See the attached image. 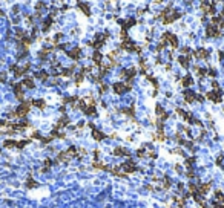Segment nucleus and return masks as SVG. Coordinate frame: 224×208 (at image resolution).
<instances>
[{
	"instance_id": "obj_19",
	"label": "nucleus",
	"mask_w": 224,
	"mask_h": 208,
	"mask_svg": "<svg viewBox=\"0 0 224 208\" xmlns=\"http://www.w3.org/2000/svg\"><path fill=\"white\" fill-rule=\"evenodd\" d=\"M52 23H54V20H52V17L49 15L48 19L43 22V28H42V31H43V32H49V29L52 28Z\"/></svg>"
},
{
	"instance_id": "obj_22",
	"label": "nucleus",
	"mask_w": 224,
	"mask_h": 208,
	"mask_svg": "<svg viewBox=\"0 0 224 208\" xmlns=\"http://www.w3.org/2000/svg\"><path fill=\"white\" fill-rule=\"evenodd\" d=\"M49 77V74L46 70H39V72H35V78H39L40 81H46Z\"/></svg>"
},
{
	"instance_id": "obj_25",
	"label": "nucleus",
	"mask_w": 224,
	"mask_h": 208,
	"mask_svg": "<svg viewBox=\"0 0 224 208\" xmlns=\"http://www.w3.org/2000/svg\"><path fill=\"white\" fill-rule=\"evenodd\" d=\"M61 40H63V34H61V32H58V34H55V35H54V44H57V43H60Z\"/></svg>"
},
{
	"instance_id": "obj_8",
	"label": "nucleus",
	"mask_w": 224,
	"mask_h": 208,
	"mask_svg": "<svg viewBox=\"0 0 224 208\" xmlns=\"http://www.w3.org/2000/svg\"><path fill=\"white\" fill-rule=\"evenodd\" d=\"M183 96H184V101L189 103V104L196 101V93L193 92V90H190V89H186L183 92Z\"/></svg>"
},
{
	"instance_id": "obj_5",
	"label": "nucleus",
	"mask_w": 224,
	"mask_h": 208,
	"mask_svg": "<svg viewBox=\"0 0 224 208\" xmlns=\"http://www.w3.org/2000/svg\"><path fill=\"white\" fill-rule=\"evenodd\" d=\"M206 35L210 37V38H217V37H220V35H221V29L218 28V26H215V25L210 23L207 28H206Z\"/></svg>"
},
{
	"instance_id": "obj_20",
	"label": "nucleus",
	"mask_w": 224,
	"mask_h": 208,
	"mask_svg": "<svg viewBox=\"0 0 224 208\" xmlns=\"http://www.w3.org/2000/svg\"><path fill=\"white\" fill-rule=\"evenodd\" d=\"M26 188H29V190H32V188H35V187H39V182H37V180H35L34 178H28V179H26Z\"/></svg>"
},
{
	"instance_id": "obj_10",
	"label": "nucleus",
	"mask_w": 224,
	"mask_h": 208,
	"mask_svg": "<svg viewBox=\"0 0 224 208\" xmlns=\"http://www.w3.org/2000/svg\"><path fill=\"white\" fill-rule=\"evenodd\" d=\"M89 127H92V138H94L95 141H103V139L106 138V133L101 132V130H98V129H95L92 124H89Z\"/></svg>"
},
{
	"instance_id": "obj_1",
	"label": "nucleus",
	"mask_w": 224,
	"mask_h": 208,
	"mask_svg": "<svg viewBox=\"0 0 224 208\" xmlns=\"http://www.w3.org/2000/svg\"><path fill=\"white\" fill-rule=\"evenodd\" d=\"M161 41L166 43V44H169V46L174 48V49H177L178 44H180V41H178V37H177L175 34H172V32H164L163 35H161Z\"/></svg>"
},
{
	"instance_id": "obj_26",
	"label": "nucleus",
	"mask_w": 224,
	"mask_h": 208,
	"mask_svg": "<svg viewBox=\"0 0 224 208\" xmlns=\"http://www.w3.org/2000/svg\"><path fill=\"white\" fill-rule=\"evenodd\" d=\"M43 8H46V5H45L43 2H40V3L35 5V9H37V11H39V9H43Z\"/></svg>"
},
{
	"instance_id": "obj_21",
	"label": "nucleus",
	"mask_w": 224,
	"mask_h": 208,
	"mask_svg": "<svg viewBox=\"0 0 224 208\" xmlns=\"http://www.w3.org/2000/svg\"><path fill=\"white\" fill-rule=\"evenodd\" d=\"M3 147L5 149H17V141L15 139H5Z\"/></svg>"
},
{
	"instance_id": "obj_24",
	"label": "nucleus",
	"mask_w": 224,
	"mask_h": 208,
	"mask_svg": "<svg viewBox=\"0 0 224 208\" xmlns=\"http://www.w3.org/2000/svg\"><path fill=\"white\" fill-rule=\"evenodd\" d=\"M195 74L198 75L200 78H203V77L207 75V69L206 67H195Z\"/></svg>"
},
{
	"instance_id": "obj_13",
	"label": "nucleus",
	"mask_w": 224,
	"mask_h": 208,
	"mask_svg": "<svg viewBox=\"0 0 224 208\" xmlns=\"http://www.w3.org/2000/svg\"><path fill=\"white\" fill-rule=\"evenodd\" d=\"M177 61L180 63V66L183 69H187V67L190 66V55H180Z\"/></svg>"
},
{
	"instance_id": "obj_27",
	"label": "nucleus",
	"mask_w": 224,
	"mask_h": 208,
	"mask_svg": "<svg viewBox=\"0 0 224 208\" xmlns=\"http://www.w3.org/2000/svg\"><path fill=\"white\" fill-rule=\"evenodd\" d=\"M0 151H2V149H0Z\"/></svg>"
},
{
	"instance_id": "obj_18",
	"label": "nucleus",
	"mask_w": 224,
	"mask_h": 208,
	"mask_svg": "<svg viewBox=\"0 0 224 208\" xmlns=\"http://www.w3.org/2000/svg\"><path fill=\"white\" fill-rule=\"evenodd\" d=\"M22 86H23L25 89H34V87H35V83H34V80H32L31 77H25V78L22 80Z\"/></svg>"
},
{
	"instance_id": "obj_11",
	"label": "nucleus",
	"mask_w": 224,
	"mask_h": 208,
	"mask_svg": "<svg viewBox=\"0 0 224 208\" xmlns=\"http://www.w3.org/2000/svg\"><path fill=\"white\" fill-rule=\"evenodd\" d=\"M29 103H31L32 107H35V109H40V110H43L45 107H46V101H45L43 98H34L32 101H29Z\"/></svg>"
},
{
	"instance_id": "obj_3",
	"label": "nucleus",
	"mask_w": 224,
	"mask_h": 208,
	"mask_svg": "<svg viewBox=\"0 0 224 208\" xmlns=\"http://www.w3.org/2000/svg\"><path fill=\"white\" fill-rule=\"evenodd\" d=\"M112 90H114V93H117V95H123V93H126L131 90V84L124 83V81H117V83L112 84Z\"/></svg>"
},
{
	"instance_id": "obj_14",
	"label": "nucleus",
	"mask_w": 224,
	"mask_h": 208,
	"mask_svg": "<svg viewBox=\"0 0 224 208\" xmlns=\"http://www.w3.org/2000/svg\"><path fill=\"white\" fill-rule=\"evenodd\" d=\"M12 89H14V93L19 99H23V92H25V87L22 86V83H15L12 84Z\"/></svg>"
},
{
	"instance_id": "obj_17",
	"label": "nucleus",
	"mask_w": 224,
	"mask_h": 208,
	"mask_svg": "<svg viewBox=\"0 0 224 208\" xmlns=\"http://www.w3.org/2000/svg\"><path fill=\"white\" fill-rule=\"evenodd\" d=\"M114 156H118V158H123V156H129V151L124 149V147H115L114 149Z\"/></svg>"
},
{
	"instance_id": "obj_15",
	"label": "nucleus",
	"mask_w": 224,
	"mask_h": 208,
	"mask_svg": "<svg viewBox=\"0 0 224 208\" xmlns=\"http://www.w3.org/2000/svg\"><path fill=\"white\" fill-rule=\"evenodd\" d=\"M92 61H94V65L100 67L101 66V63H103V54L100 51H94L92 54Z\"/></svg>"
},
{
	"instance_id": "obj_16",
	"label": "nucleus",
	"mask_w": 224,
	"mask_h": 208,
	"mask_svg": "<svg viewBox=\"0 0 224 208\" xmlns=\"http://www.w3.org/2000/svg\"><path fill=\"white\" fill-rule=\"evenodd\" d=\"M193 78H192V75H184L183 78H181V86L183 87H186V89H189V87H192L193 86Z\"/></svg>"
},
{
	"instance_id": "obj_2",
	"label": "nucleus",
	"mask_w": 224,
	"mask_h": 208,
	"mask_svg": "<svg viewBox=\"0 0 224 208\" xmlns=\"http://www.w3.org/2000/svg\"><path fill=\"white\" fill-rule=\"evenodd\" d=\"M120 168H121V171L124 175H132V173H135V171L138 170V165H137L135 161L128 159V161H124L123 164L120 165Z\"/></svg>"
},
{
	"instance_id": "obj_4",
	"label": "nucleus",
	"mask_w": 224,
	"mask_h": 208,
	"mask_svg": "<svg viewBox=\"0 0 224 208\" xmlns=\"http://www.w3.org/2000/svg\"><path fill=\"white\" fill-rule=\"evenodd\" d=\"M206 98H207L209 101H212V103H221L223 101L221 89H212V90H209L207 95H206Z\"/></svg>"
},
{
	"instance_id": "obj_9",
	"label": "nucleus",
	"mask_w": 224,
	"mask_h": 208,
	"mask_svg": "<svg viewBox=\"0 0 224 208\" xmlns=\"http://www.w3.org/2000/svg\"><path fill=\"white\" fill-rule=\"evenodd\" d=\"M66 54H68V57L71 60H75V61H78L80 58H82V49L80 48H72V49H69Z\"/></svg>"
},
{
	"instance_id": "obj_23",
	"label": "nucleus",
	"mask_w": 224,
	"mask_h": 208,
	"mask_svg": "<svg viewBox=\"0 0 224 208\" xmlns=\"http://www.w3.org/2000/svg\"><path fill=\"white\" fill-rule=\"evenodd\" d=\"M135 25H137L135 19H128V20L123 22V29H129V28H132V26H135Z\"/></svg>"
},
{
	"instance_id": "obj_7",
	"label": "nucleus",
	"mask_w": 224,
	"mask_h": 208,
	"mask_svg": "<svg viewBox=\"0 0 224 208\" xmlns=\"http://www.w3.org/2000/svg\"><path fill=\"white\" fill-rule=\"evenodd\" d=\"M135 75H137V69H135V67H129V69H124V70L121 72V77H123L124 80H126L129 84H131V81L134 80V77H135Z\"/></svg>"
},
{
	"instance_id": "obj_6",
	"label": "nucleus",
	"mask_w": 224,
	"mask_h": 208,
	"mask_svg": "<svg viewBox=\"0 0 224 208\" xmlns=\"http://www.w3.org/2000/svg\"><path fill=\"white\" fill-rule=\"evenodd\" d=\"M209 55H210V51L206 49V48H200V49L193 51V57H195L196 60H207Z\"/></svg>"
},
{
	"instance_id": "obj_12",
	"label": "nucleus",
	"mask_w": 224,
	"mask_h": 208,
	"mask_svg": "<svg viewBox=\"0 0 224 208\" xmlns=\"http://www.w3.org/2000/svg\"><path fill=\"white\" fill-rule=\"evenodd\" d=\"M77 6H78V9L80 11H82L85 15H91V8H89V5L86 3V2H83V0H78V2H77Z\"/></svg>"
}]
</instances>
